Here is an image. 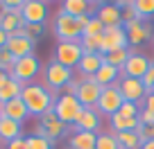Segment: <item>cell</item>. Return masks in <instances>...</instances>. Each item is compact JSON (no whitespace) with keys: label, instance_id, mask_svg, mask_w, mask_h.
Segmentation results:
<instances>
[{"label":"cell","instance_id":"6da1fadb","mask_svg":"<svg viewBox=\"0 0 154 149\" xmlns=\"http://www.w3.org/2000/svg\"><path fill=\"white\" fill-rule=\"evenodd\" d=\"M20 100L25 102L29 115H43L54 109V95L41 84H25L20 91Z\"/></svg>","mask_w":154,"mask_h":149},{"label":"cell","instance_id":"7a4b0ae2","mask_svg":"<svg viewBox=\"0 0 154 149\" xmlns=\"http://www.w3.org/2000/svg\"><path fill=\"white\" fill-rule=\"evenodd\" d=\"M84 106L79 104V100H77L75 95H59L57 100H54V115L59 118V122H63V124H75L77 118H79V113H82Z\"/></svg>","mask_w":154,"mask_h":149},{"label":"cell","instance_id":"3957f363","mask_svg":"<svg viewBox=\"0 0 154 149\" xmlns=\"http://www.w3.org/2000/svg\"><path fill=\"white\" fill-rule=\"evenodd\" d=\"M70 79H72V70L57 61H50L43 68V82H45L43 86L50 88V91H63Z\"/></svg>","mask_w":154,"mask_h":149},{"label":"cell","instance_id":"277c9868","mask_svg":"<svg viewBox=\"0 0 154 149\" xmlns=\"http://www.w3.org/2000/svg\"><path fill=\"white\" fill-rule=\"evenodd\" d=\"M122 95H120V88H118V84H113V86H106V88H102V93H100V100H97V104H95V111L100 113V115H116L118 111H120V106H122Z\"/></svg>","mask_w":154,"mask_h":149},{"label":"cell","instance_id":"5b68a950","mask_svg":"<svg viewBox=\"0 0 154 149\" xmlns=\"http://www.w3.org/2000/svg\"><path fill=\"white\" fill-rule=\"evenodd\" d=\"M66 131V124L59 122V118L54 115V111H45L43 115H38V124L34 129V136H41V138L48 140H57L63 136Z\"/></svg>","mask_w":154,"mask_h":149},{"label":"cell","instance_id":"8992f818","mask_svg":"<svg viewBox=\"0 0 154 149\" xmlns=\"http://www.w3.org/2000/svg\"><path fill=\"white\" fill-rule=\"evenodd\" d=\"M84 50L79 41H66V43H57V50H54V61L61 63L66 68H77V63L82 61Z\"/></svg>","mask_w":154,"mask_h":149},{"label":"cell","instance_id":"52a82bcc","mask_svg":"<svg viewBox=\"0 0 154 149\" xmlns=\"http://www.w3.org/2000/svg\"><path fill=\"white\" fill-rule=\"evenodd\" d=\"M38 70H41V61H38L34 54H29V57L16 59L14 68H11V72H9V77H14L16 82H20L25 86V84H29L38 75Z\"/></svg>","mask_w":154,"mask_h":149},{"label":"cell","instance_id":"ba28073f","mask_svg":"<svg viewBox=\"0 0 154 149\" xmlns=\"http://www.w3.org/2000/svg\"><path fill=\"white\" fill-rule=\"evenodd\" d=\"M54 34H57L59 43L82 39V29H79V25H77V20L70 18L68 14H63V11H59L57 18H54Z\"/></svg>","mask_w":154,"mask_h":149},{"label":"cell","instance_id":"9c48e42d","mask_svg":"<svg viewBox=\"0 0 154 149\" xmlns=\"http://www.w3.org/2000/svg\"><path fill=\"white\" fill-rule=\"evenodd\" d=\"M100 93H102V86L93 77H79V88H77L75 97L79 100V104L84 109H95L97 100H100Z\"/></svg>","mask_w":154,"mask_h":149},{"label":"cell","instance_id":"30bf717a","mask_svg":"<svg viewBox=\"0 0 154 149\" xmlns=\"http://www.w3.org/2000/svg\"><path fill=\"white\" fill-rule=\"evenodd\" d=\"M125 48H129L125 27H120V25H116V27H104L100 54H106V52H111V50H125Z\"/></svg>","mask_w":154,"mask_h":149},{"label":"cell","instance_id":"8fae6325","mask_svg":"<svg viewBox=\"0 0 154 149\" xmlns=\"http://www.w3.org/2000/svg\"><path fill=\"white\" fill-rule=\"evenodd\" d=\"M149 66H152V61H149L147 57H143V54H138V52L131 50L127 63L120 68V75L122 77H131V79H143L145 75H147Z\"/></svg>","mask_w":154,"mask_h":149},{"label":"cell","instance_id":"7c38bea8","mask_svg":"<svg viewBox=\"0 0 154 149\" xmlns=\"http://www.w3.org/2000/svg\"><path fill=\"white\" fill-rule=\"evenodd\" d=\"M20 16H23L25 25H43L45 16H48V5L41 0H25Z\"/></svg>","mask_w":154,"mask_h":149},{"label":"cell","instance_id":"4fadbf2b","mask_svg":"<svg viewBox=\"0 0 154 149\" xmlns=\"http://www.w3.org/2000/svg\"><path fill=\"white\" fill-rule=\"evenodd\" d=\"M118 88H120V95L125 102H136L138 104L140 100L147 97V91H145L143 82L140 79H131V77H120L118 82Z\"/></svg>","mask_w":154,"mask_h":149},{"label":"cell","instance_id":"5bb4252c","mask_svg":"<svg viewBox=\"0 0 154 149\" xmlns=\"http://www.w3.org/2000/svg\"><path fill=\"white\" fill-rule=\"evenodd\" d=\"M125 32L129 45H140L152 36V25L147 20H131V23H125Z\"/></svg>","mask_w":154,"mask_h":149},{"label":"cell","instance_id":"9a60e30c","mask_svg":"<svg viewBox=\"0 0 154 149\" xmlns=\"http://www.w3.org/2000/svg\"><path fill=\"white\" fill-rule=\"evenodd\" d=\"M0 111H2L5 118L18 122V124H23L29 118V111H27V106H25V102L20 100V97H14V100H9L7 104H0Z\"/></svg>","mask_w":154,"mask_h":149},{"label":"cell","instance_id":"2e32d148","mask_svg":"<svg viewBox=\"0 0 154 149\" xmlns=\"http://www.w3.org/2000/svg\"><path fill=\"white\" fill-rule=\"evenodd\" d=\"M5 48L11 52L14 59H23V57L34 54V41L29 39V36H9Z\"/></svg>","mask_w":154,"mask_h":149},{"label":"cell","instance_id":"e0dca14e","mask_svg":"<svg viewBox=\"0 0 154 149\" xmlns=\"http://www.w3.org/2000/svg\"><path fill=\"white\" fill-rule=\"evenodd\" d=\"M100 113H97L95 109H82V113H79V118H77V122L72 127H75V131H88V133H97V129H100Z\"/></svg>","mask_w":154,"mask_h":149},{"label":"cell","instance_id":"ac0fdd59","mask_svg":"<svg viewBox=\"0 0 154 149\" xmlns=\"http://www.w3.org/2000/svg\"><path fill=\"white\" fill-rule=\"evenodd\" d=\"M95 16L102 20L104 27H116V25L122 23V11H120L118 5H100Z\"/></svg>","mask_w":154,"mask_h":149},{"label":"cell","instance_id":"d6986e66","mask_svg":"<svg viewBox=\"0 0 154 149\" xmlns=\"http://www.w3.org/2000/svg\"><path fill=\"white\" fill-rule=\"evenodd\" d=\"M104 63V57L102 54H84L82 61L77 63V70H79V77H93L100 66Z\"/></svg>","mask_w":154,"mask_h":149},{"label":"cell","instance_id":"ffe728a7","mask_svg":"<svg viewBox=\"0 0 154 149\" xmlns=\"http://www.w3.org/2000/svg\"><path fill=\"white\" fill-rule=\"evenodd\" d=\"M93 79H95V82L100 84L102 88L113 86V84L120 82V70H118V68H113V66H109V63H102L100 70L93 75Z\"/></svg>","mask_w":154,"mask_h":149},{"label":"cell","instance_id":"44dd1931","mask_svg":"<svg viewBox=\"0 0 154 149\" xmlns=\"http://www.w3.org/2000/svg\"><path fill=\"white\" fill-rule=\"evenodd\" d=\"M97 133H88V131H75L68 138V147L70 149H95Z\"/></svg>","mask_w":154,"mask_h":149},{"label":"cell","instance_id":"7402d4cb","mask_svg":"<svg viewBox=\"0 0 154 149\" xmlns=\"http://www.w3.org/2000/svg\"><path fill=\"white\" fill-rule=\"evenodd\" d=\"M0 27L7 34H14L18 27H25V20L20 16V11H2L0 9Z\"/></svg>","mask_w":154,"mask_h":149},{"label":"cell","instance_id":"603a6c76","mask_svg":"<svg viewBox=\"0 0 154 149\" xmlns=\"http://www.w3.org/2000/svg\"><path fill=\"white\" fill-rule=\"evenodd\" d=\"M20 133H23V127L18 124V122L9 120V118H0V140H5V142H11V140L20 138Z\"/></svg>","mask_w":154,"mask_h":149},{"label":"cell","instance_id":"cb8c5ba5","mask_svg":"<svg viewBox=\"0 0 154 149\" xmlns=\"http://www.w3.org/2000/svg\"><path fill=\"white\" fill-rule=\"evenodd\" d=\"M109 120H111V131H113V133L136 131V127H138V118H125V115H120V113L111 115Z\"/></svg>","mask_w":154,"mask_h":149},{"label":"cell","instance_id":"d4e9b609","mask_svg":"<svg viewBox=\"0 0 154 149\" xmlns=\"http://www.w3.org/2000/svg\"><path fill=\"white\" fill-rule=\"evenodd\" d=\"M20 91H23V84L16 82L14 77H9L2 86H0V104H7L14 97H20Z\"/></svg>","mask_w":154,"mask_h":149},{"label":"cell","instance_id":"484cf974","mask_svg":"<svg viewBox=\"0 0 154 149\" xmlns=\"http://www.w3.org/2000/svg\"><path fill=\"white\" fill-rule=\"evenodd\" d=\"M61 11L68 14L70 18H79V16L88 14V2L86 0H66L61 5Z\"/></svg>","mask_w":154,"mask_h":149},{"label":"cell","instance_id":"4316f807","mask_svg":"<svg viewBox=\"0 0 154 149\" xmlns=\"http://www.w3.org/2000/svg\"><path fill=\"white\" fill-rule=\"evenodd\" d=\"M129 54H131V50L125 48V50H111V52L102 54V57H104V63H109V66H113V68H118V70H120V68L127 63Z\"/></svg>","mask_w":154,"mask_h":149},{"label":"cell","instance_id":"83f0119b","mask_svg":"<svg viewBox=\"0 0 154 149\" xmlns=\"http://www.w3.org/2000/svg\"><path fill=\"white\" fill-rule=\"evenodd\" d=\"M120 149H140V140L134 131H122V133H113Z\"/></svg>","mask_w":154,"mask_h":149},{"label":"cell","instance_id":"f1b7e54d","mask_svg":"<svg viewBox=\"0 0 154 149\" xmlns=\"http://www.w3.org/2000/svg\"><path fill=\"white\" fill-rule=\"evenodd\" d=\"M79 43H82L84 54H100L102 36H82V39H79Z\"/></svg>","mask_w":154,"mask_h":149},{"label":"cell","instance_id":"f546056e","mask_svg":"<svg viewBox=\"0 0 154 149\" xmlns=\"http://www.w3.org/2000/svg\"><path fill=\"white\" fill-rule=\"evenodd\" d=\"M134 9L140 20H147L149 16H154V0H134Z\"/></svg>","mask_w":154,"mask_h":149},{"label":"cell","instance_id":"4dcf8cb0","mask_svg":"<svg viewBox=\"0 0 154 149\" xmlns=\"http://www.w3.org/2000/svg\"><path fill=\"white\" fill-rule=\"evenodd\" d=\"M95 149H120V145H118V140H116L113 131H111V133H97Z\"/></svg>","mask_w":154,"mask_h":149},{"label":"cell","instance_id":"1f68e13d","mask_svg":"<svg viewBox=\"0 0 154 149\" xmlns=\"http://www.w3.org/2000/svg\"><path fill=\"white\" fill-rule=\"evenodd\" d=\"M25 142H27V149H54V140L41 138V136H27Z\"/></svg>","mask_w":154,"mask_h":149},{"label":"cell","instance_id":"d6a6232c","mask_svg":"<svg viewBox=\"0 0 154 149\" xmlns=\"http://www.w3.org/2000/svg\"><path fill=\"white\" fill-rule=\"evenodd\" d=\"M102 32H104V25H102V20L97 18V16H91V20H88V25L84 27L82 36H102Z\"/></svg>","mask_w":154,"mask_h":149},{"label":"cell","instance_id":"836d02e7","mask_svg":"<svg viewBox=\"0 0 154 149\" xmlns=\"http://www.w3.org/2000/svg\"><path fill=\"white\" fill-rule=\"evenodd\" d=\"M120 115H125V118H138V104L136 102H122V106H120V111H118Z\"/></svg>","mask_w":154,"mask_h":149},{"label":"cell","instance_id":"e575fe53","mask_svg":"<svg viewBox=\"0 0 154 149\" xmlns=\"http://www.w3.org/2000/svg\"><path fill=\"white\" fill-rule=\"evenodd\" d=\"M140 82H143V86H145V91H147V95H149V93H154V61H152V66H149L147 75H145Z\"/></svg>","mask_w":154,"mask_h":149},{"label":"cell","instance_id":"d590c367","mask_svg":"<svg viewBox=\"0 0 154 149\" xmlns=\"http://www.w3.org/2000/svg\"><path fill=\"white\" fill-rule=\"evenodd\" d=\"M0 9L2 11H20L23 9V0H2Z\"/></svg>","mask_w":154,"mask_h":149},{"label":"cell","instance_id":"8d00e7d4","mask_svg":"<svg viewBox=\"0 0 154 149\" xmlns=\"http://www.w3.org/2000/svg\"><path fill=\"white\" fill-rule=\"evenodd\" d=\"M138 124H143V127L154 124V113H152V111H147V109H143L138 113Z\"/></svg>","mask_w":154,"mask_h":149},{"label":"cell","instance_id":"74e56055","mask_svg":"<svg viewBox=\"0 0 154 149\" xmlns=\"http://www.w3.org/2000/svg\"><path fill=\"white\" fill-rule=\"evenodd\" d=\"M25 29H27V36L32 41H36L41 34H43V25H25Z\"/></svg>","mask_w":154,"mask_h":149},{"label":"cell","instance_id":"f35d334b","mask_svg":"<svg viewBox=\"0 0 154 149\" xmlns=\"http://www.w3.org/2000/svg\"><path fill=\"white\" fill-rule=\"evenodd\" d=\"M77 88H79V79H75V77H72L70 82L66 84V88H63V95H75V93H77Z\"/></svg>","mask_w":154,"mask_h":149},{"label":"cell","instance_id":"ab89813d","mask_svg":"<svg viewBox=\"0 0 154 149\" xmlns=\"http://www.w3.org/2000/svg\"><path fill=\"white\" fill-rule=\"evenodd\" d=\"M7 149H27V142H25V138L20 136V138L11 140V142H7Z\"/></svg>","mask_w":154,"mask_h":149},{"label":"cell","instance_id":"60d3db41","mask_svg":"<svg viewBox=\"0 0 154 149\" xmlns=\"http://www.w3.org/2000/svg\"><path fill=\"white\" fill-rule=\"evenodd\" d=\"M77 20V25H79V29L84 32V27L88 25V20H91V14H86V16H79V18H75Z\"/></svg>","mask_w":154,"mask_h":149},{"label":"cell","instance_id":"b9f144b4","mask_svg":"<svg viewBox=\"0 0 154 149\" xmlns=\"http://www.w3.org/2000/svg\"><path fill=\"white\" fill-rule=\"evenodd\" d=\"M145 109H147V111H152V113H154V93H149V95L145 97Z\"/></svg>","mask_w":154,"mask_h":149},{"label":"cell","instance_id":"7bdbcfd3","mask_svg":"<svg viewBox=\"0 0 154 149\" xmlns=\"http://www.w3.org/2000/svg\"><path fill=\"white\" fill-rule=\"evenodd\" d=\"M7 41H9V34H7L2 27H0V50H2V48L7 45Z\"/></svg>","mask_w":154,"mask_h":149},{"label":"cell","instance_id":"ee69618b","mask_svg":"<svg viewBox=\"0 0 154 149\" xmlns=\"http://www.w3.org/2000/svg\"><path fill=\"white\" fill-rule=\"evenodd\" d=\"M7 79H9V72H7V70H2V68H0V86H2V84H5Z\"/></svg>","mask_w":154,"mask_h":149},{"label":"cell","instance_id":"f6af8a7d","mask_svg":"<svg viewBox=\"0 0 154 149\" xmlns=\"http://www.w3.org/2000/svg\"><path fill=\"white\" fill-rule=\"evenodd\" d=\"M140 149H154V140H147L145 145H140Z\"/></svg>","mask_w":154,"mask_h":149},{"label":"cell","instance_id":"bcb514c9","mask_svg":"<svg viewBox=\"0 0 154 149\" xmlns=\"http://www.w3.org/2000/svg\"><path fill=\"white\" fill-rule=\"evenodd\" d=\"M0 118H2V111H0Z\"/></svg>","mask_w":154,"mask_h":149}]
</instances>
